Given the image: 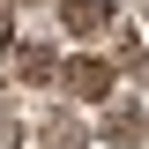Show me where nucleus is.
I'll use <instances>...</instances> for the list:
<instances>
[{
	"label": "nucleus",
	"instance_id": "6",
	"mask_svg": "<svg viewBox=\"0 0 149 149\" xmlns=\"http://www.w3.org/2000/svg\"><path fill=\"white\" fill-rule=\"evenodd\" d=\"M8 22H15V8H8V0H0V45H8V37H15V30H8Z\"/></svg>",
	"mask_w": 149,
	"mask_h": 149
},
{
	"label": "nucleus",
	"instance_id": "5",
	"mask_svg": "<svg viewBox=\"0 0 149 149\" xmlns=\"http://www.w3.org/2000/svg\"><path fill=\"white\" fill-rule=\"evenodd\" d=\"M45 149H90V134L74 127V119H52L45 127Z\"/></svg>",
	"mask_w": 149,
	"mask_h": 149
},
{
	"label": "nucleus",
	"instance_id": "1",
	"mask_svg": "<svg viewBox=\"0 0 149 149\" xmlns=\"http://www.w3.org/2000/svg\"><path fill=\"white\" fill-rule=\"evenodd\" d=\"M60 82L74 90V104H104V97L119 90V67L97 60V52H82V60H60Z\"/></svg>",
	"mask_w": 149,
	"mask_h": 149
},
{
	"label": "nucleus",
	"instance_id": "3",
	"mask_svg": "<svg viewBox=\"0 0 149 149\" xmlns=\"http://www.w3.org/2000/svg\"><path fill=\"white\" fill-rule=\"evenodd\" d=\"M60 22H67L74 37H97L112 22V8H104V0H60Z\"/></svg>",
	"mask_w": 149,
	"mask_h": 149
},
{
	"label": "nucleus",
	"instance_id": "2",
	"mask_svg": "<svg viewBox=\"0 0 149 149\" xmlns=\"http://www.w3.org/2000/svg\"><path fill=\"white\" fill-rule=\"evenodd\" d=\"M142 134H149V119H142V104H134V97H119V104L97 119V142H112V149H119V142H142Z\"/></svg>",
	"mask_w": 149,
	"mask_h": 149
},
{
	"label": "nucleus",
	"instance_id": "4",
	"mask_svg": "<svg viewBox=\"0 0 149 149\" xmlns=\"http://www.w3.org/2000/svg\"><path fill=\"white\" fill-rule=\"evenodd\" d=\"M52 74H60V52H45V45L22 52V82H52Z\"/></svg>",
	"mask_w": 149,
	"mask_h": 149
}]
</instances>
